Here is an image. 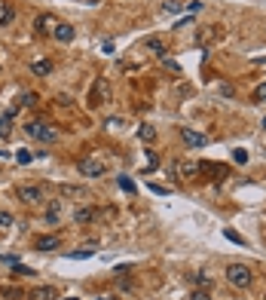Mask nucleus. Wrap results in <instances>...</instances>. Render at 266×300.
Instances as JSON below:
<instances>
[{
	"label": "nucleus",
	"mask_w": 266,
	"mask_h": 300,
	"mask_svg": "<svg viewBox=\"0 0 266 300\" xmlns=\"http://www.w3.org/2000/svg\"><path fill=\"white\" fill-rule=\"evenodd\" d=\"M25 132L34 135V138H40V141H58V132L52 126H46V122H28Z\"/></svg>",
	"instance_id": "39448f33"
},
{
	"label": "nucleus",
	"mask_w": 266,
	"mask_h": 300,
	"mask_svg": "<svg viewBox=\"0 0 266 300\" xmlns=\"http://www.w3.org/2000/svg\"><path fill=\"white\" fill-rule=\"evenodd\" d=\"M113 101V89H110V83L98 77L92 83V89H89V108H104V104H110Z\"/></svg>",
	"instance_id": "f257e3e1"
},
{
	"label": "nucleus",
	"mask_w": 266,
	"mask_h": 300,
	"mask_svg": "<svg viewBox=\"0 0 266 300\" xmlns=\"http://www.w3.org/2000/svg\"><path fill=\"white\" fill-rule=\"evenodd\" d=\"M52 34H55V40H58V43H70V40H74V25L61 22V25L52 28Z\"/></svg>",
	"instance_id": "1a4fd4ad"
},
{
	"label": "nucleus",
	"mask_w": 266,
	"mask_h": 300,
	"mask_svg": "<svg viewBox=\"0 0 266 300\" xmlns=\"http://www.w3.org/2000/svg\"><path fill=\"white\" fill-rule=\"evenodd\" d=\"M89 221H95V208H89V205L74 208V224H89Z\"/></svg>",
	"instance_id": "9b49d317"
},
{
	"label": "nucleus",
	"mask_w": 266,
	"mask_h": 300,
	"mask_svg": "<svg viewBox=\"0 0 266 300\" xmlns=\"http://www.w3.org/2000/svg\"><path fill=\"white\" fill-rule=\"evenodd\" d=\"M254 101H257V104H263V101H266V83L254 86Z\"/></svg>",
	"instance_id": "f3484780"
},
{
	"label": "nucleus",
	"mask_w": 266,
	"mask_h": 300,
	"mask_svg": "<svg viewBox=\"0 0 266 300\" xmlns=\"http://www.w3.org/2000/svg\"><path fill=\"white\" fill-rule=\"evenodd\" d=\"M58 245H61L58 236H40L37 242H34V248L37 251H52V248H58Z\"/></svg>",
	"instance_id": "9d476101"
},
{
	"label": "nucleus",
	"mask_w": 266,
	"mask_h": 300,
	"mask_svg": "<svg viewBox=\"0 0 266 300\" xmlns=\"http://www.w3.org/2000/svg\"><path fill=\"white\" fill-rule=\"evenodd\" d=\"M226 239H229V242H236V245H242V242H245V239H242L236 230H226Z\"/></svg>",
	"instance_id": "2f4dec72"
},
{
	"label": "nucleus",
	"mask_w": 266,
	"mask_h": 300,
	"mask_svg": "<svg viewBox=\"0 0 266 300\" xmlns=\"http://www.w3.org/2000/svg\"><path fill=\"white\" fill-rule=\"evenodd\" d=\"M181 138H184L187 147H205V144H208V138H205L202 132H193L190 126H181Z\"/></svg>",
	"instance_id": "0eeeda50"
},
{
	"label": "nucleus",
	"mask_w": 266,
	"mask_h": 300,
	"mask_svg": "<svg viewBox=\"0 0 266 300\" xmlns=\"http://www.w3.org/2000/svg\"><path fill=\"white\" fill-rule=\"evenodd\" d=\"M156 166H159V156L150 150V153H147V169H156Z\"/></svg>",
	"instance_id": "7c9ffc66"
},
{
	"label": "nucleus",
	"mask_w": 266,
	"mask_h": 300,
	"mask_svg": "<svg viewBox=\"0 0 266 300\" xmlns=\"http://www.w3.org/2000/svg\"><path fill=\"white\" fill-rule=\"evenodd\" d=\"M77 172L83 175V178H101V175H104V163L95 160V156H86V160L77 163Z\"/></svg>",
	"instance_id": "7ed1b4c3"
},
{
	"label": "nucleus",
	"mask_w": 266,
	"mask_h": 300,
	"mask_svg": "<svg viewBox=\"0 0 266 300\" xmlns=\"http://www.w3.org/2000/svg\"><path fill=\"white\" fill-rule=\"evenodd\" d=\"M251 279H254V273L248 270L245 263H229V267H226V282H229V285L248 288V285H251Z\"/></svg>",
	"instance_id": "f03ea898"
},
{
	"label": "nucleus",
	"mask_w": 266,
	"mask_h": 300,
	"mask_svg": "<svg viewBox=\"0 0 266 300\" xmlns=\"http://www.w3.org/2000/svg\"><path fill=\"white\" fill-rule=\"evenodd\" d=\"M6 227H12V215L9 211H0V230H6Z\"/></svg>",
	"instance_id": "4be33fe9"
},
{
	"label": "nucleus",
	"mask_w": 266,
	"mask_h": 300,
	"mask_svg": "<svg viewBox=\"0 0 266 300\" xmlns=\"http://www.w3.org/2000/svg\"><path fill=\"white\" fill-rule=\"evenodd\" d=\"M19 199H22L25 205H40V202L46 199V190H43V187H37V184H28V187H22V190H19Z\"/></svg>",
	"instance_id": "20e7f679"
},
{
	"label": "nucleus",
	"mask_w": 266,
	"mask_h": 300,
	"mask_svg": "<svg viewBox=\"0 0 266 300\" xmlns=\"http://www.w3.org/2000/svg\"><path fill=\"white\" fill-rule=\"evenodd\" d=\"M162 9H165L168 15H171V12H181V3H177V0H168V3H165Z\"/></svg>",
	"instance_id": "a878e982"
},
{
	"label": "nucleus",
	"mask_w": 266,
	"mask_h": 300,
	"mask_svg": "<svg viewBox=\"0 0 266 300\" xmlns=\"http://www.w3.org/2000/svg\"><path fill=\"white\" fill-rule=\"evenodd\" d=\"M144 46H147V52H153V56H159V59H165V52H168V46H165L162 37H147Z\"/></svg>",
	"instance_id": "6e6552de"
},
{
	"label": "nucleus",
	"mask_w": 266,
	"mask_h": 300,
	"mask_svg": "<svg viewBox=\"0 0 266 300\" xmlns=\"http://www.w3.org/2000/svg\"><path fill=\"white\" fill-rule=\"evenodd\" d=\"M15 276H19V279L22 276H34V270L31 267H19V263H15Z\"/></svg>",
	"instance_id": "c85d7f7f"
},
{
	"label": "nucleus",
	"mask_w": 266,
	"mask_h": 300,
	"mask_svg": "<svg viewBox=\"0 0 266 300\" xmlns=\"http://www.w3.org/2000/svg\"><path fill=\"white\" fill-rule=\"evenodd\" d=\"M190 300H211V294H208L205 288H196V291L190 294Z\"/></svg>",
	"instance_id": "b1692460"
},
{
	"label": "nucleus",
	"mask_w": 266,
	"mask_h": 300,
	"mask_svg": "<svg viewBox=\"0 0 266 300\" xmlns=\"http://www.w3.org/2000/svg\"><path fill=\"white\" fill-rule=\"evenodd\" d=\"M15 160H19V163H31V160H34V156H31L28 150H19V153H15Z\"/></svg>",
	"instance_id": "473e14b6"
},
{
	"label": "nucleus",
	"mask_w": 266,
	"mask_h": 300,
	"mask_svg": "<svg viewBox=\"0 0 266 300\" xmlns=\"http://www.w3.org/2000/svg\"><path fill=\"white\" fill-rule=\"evenodd\" d=\"M223 34V28L217 25H205V28H196V46H211L217 37Z\"/></svg>",
	"instance_id": "423d86ee"
},
{
	"label": "nucleus",
	"mask_w": 266,
	"mask_h": 300,
	"mask_svg": "<svg viewBox=\"0 0 266 300\" xmlns=\"http://www.w3.org/2000/svg\"><path fill=\"white\" fill-rule=\"evenodd\" d=\"M64 257H67V260H86V257H92V248H83V251H67Z\"/></svg>",
	"instance_id": "dca6fc26"
},
{
	"label": "nucleus",
	"mask_w": 266,
	"mask_h": 300,
	"mask_svg": "<svg viewBox=\"0 0 266 300\" xmlns=\"http://www.w3.org/2000/svg\"><path fill=\"white\" fill-rule=\"evenodd\" d=\"M116 184H119L122 190H126V193H135V190H138V187H135V181H132V178H126V175H119Z\"/></svg>",
	"instance_id": "2eb2a0df"
},
{
	"label": "nucleus",
	"mask_w": 266,
	"mask_h": 300,
	"mask_svg": "<svg viewBox=\"0 0 266 300\" xmlns=\"http://www.w3.org/2000/svg\"><path fill=\"white\" fill-rule=\"evenodd\" d=\"M193 282H196V285H202V288H208V285H211V276H208V273H196V276H193Z\"/></svg>",
	"instance_id": "a211bd4d"
},
{
	"label": "nucleus",
	"mask_w": 266,
	"mask_h": 300,
	"mask_svg": "<svg viewBox=\"0 0 266 300\" xmlns=\"http://www.w3.org/2000/svg\"><path fill=\"white\" fill-rule=\"evenodd\" d=\"M233 160L236 163H248V150H233Z\"/></svg>",
	"instance_id": "c756f323"
},
{
	"label": "nucleus",
	"mask_w": 266,
	"mask_h": 300,
	"mask_svg": "<svg viewBox=\"0 0 266 300\" xmlns=\"http://www.w3.org/2000/svg\"><path fill=\"white\" fill-rule=\"evenodd\" d=\"M28 300H55V291H52V288H34L28 294Z\"/></svg>",
	"instance_id": "ddd939ff"
},
{
	"label": "nucleus",
	"mask_w": 266,
	"mask_h": 300,
	"mask_svg": "<svg viewBox=\"0 0 266 300\" xmlns=\"http://www.w3.org/2000/svg\"><path fill=\"white\" fill-rule=\"evenodd\" d=\"M58 218H61V205L52 202V205L46 208V224H58Z\"/></svg>",
	"instance_id": "4468645a"
},
{
	"label": "nucleus",
	"mask_w": 266,
	"mask_h": 300,
	"mask_svg": "<svg viewBox=\"0 0 266 300\" xmlns=\"http://www.w3.org/2000/svg\"><path fill=\"white\" fill-rule=\"evenodd\" d=\"M19 101L25 104V108H34V104H37V95H34V92H25V95H22Z\"/></svg>",
	"instance_id": "412c9836"
},
{
	"label": "nucleus",
	"mask_w": 266,
	"mask_h": 300,
	"mask_svg": "<svg viewBox=\"0 0 266 300\" xmlns=\"http://www.w3.org/2000/svg\"><path fill=\"white\" fill-rule=\"evenodd\" d=\"M147 190L156 193V196H168V187H162V184H147Z\"/></svg>",
	"instance_id": "aec40b11"
},
{
	"label": "nucleus",
	"mask_w": 266,
	"mask_h": 300,
	"mask_svg": "<svg viewBox=\"0 0 266 300\" xmlns=\"http://www.w3.org/2000/svg\"><path fill=\"white\" fill-rule=\"evenodd\" d=\"M263 129H266V120H263Z\"/></svg>",
	"instance_id": "c9c22d12"
},
{
	"label": "nucleus",
	"mask_w": 266,
	"mask_h": 300,
	"mask_svg": "<svg viewBox=\"0 0 266 300\" xmlns=\"http://www.w3.org/2000/svg\"><path fill=\"white\" fill-rule=\"evenodd\" d=\"M220 95H223V98H233V95H236V89H233L229 83H220Z\"/></svg>",
	"instance_id": "393cba45"
},
{
	"label": "nucleus",
	"mask_w": 266,
	"mask_h": 300,
	"mask_svg": "<svg viewBox=\"0 0 266 300\" xmlns=\"http://www.w3.org/2000/svg\"><path fill=\"white\" fill-rule=\"evenodd\" d=\"M49 25H52L49 15H37V31H49Z\"/></svg>",
	"instance_id": "5701e85b"
},
{
	"label": "nucleus",
	"mask_w": 266,
	"mask_h": 300,
	"mask_svg": "<svg viewBox=\"0 0 266 300\" xmlns=\"http://www.w3.org/2000/svg\"><path fill=\"white\" fill-rule=\"evenodd\" d=\"M0 135H9V114L0 117Z\"/></svg>",
	"instance_id": "bb28decb"
},
{
	"label": "nucleus",
	"mask_w": 266,
	"mask_h": 300,
	"mask_svg": "<svg viewBox=\"0 0 266 300\" xmlns=\"http://www.w3.org/2000/svg\"><path fill=\"white\" fill-rule=\"evenodd\" d=\"M138 135H141V141H153V135H156V132H153V126H141V129H138Z\"/></svg>",
	"instance_id": "6ab92c4d"
},
{
	"label": "nucleus",
	"mask_w": 266,
	"mask_h": 300,
	"mask_svg": "<svg viewBox=\"0 0 266 300\" xmlns=\"http://www.w3.org/2000/svg\"><path fill=\"white\" fill-rule=\"evenodd\" d=\"M181 169H184V178H193V172H196V166H193V163H184Z\"/></svg>",
	"instance_id": "72a5a7b5"
},
{
	"label": "nucleus",
	"mask_w": 266,
	"mask_h": 300,
	"mask_svg": "<svg viewBox=\"0 0 266 300\" xmlns=\"http://www.w3.org/2000/svg\"><path fill=\"white\" fill-rule=\"evenodd\" d=\"M12 19H15V12H12V9H3V15H0V25H9Z\"/></svg>",
	"instance_id": "cd10ccee"
},
{
	"label": "nucleus",
	"mask_w": 266,
	"mask_h": 300,
	"mask_svg": "<svg viewBox=\"0 0 266 300\" xmlns=\"http://www.w3.org/2000/svg\"><path fill=\"white\" fill-rule=\"evenodd\" d=\"M0 291H3V294H9V297H25L19 288H0Z\"/></svg>",
	"instance_id": "f704fd0d"
},
{
	"label": "nucleus",
	"mask_w": 266,
	"mask_h": 300,
	"mask_svg": "<svg viewBox=\"0 0 266 300\" xmlns=\"http://www.w3.org/2000/svg\"><path fill=\"white\" fill-rule=\"evenodd\" d=\"M31 70H34L37 77H49V74H52V61H49V59H37V61H31Z\"/></svg>",
	"instance_id": "f8f14e48"
}]
</instances>
